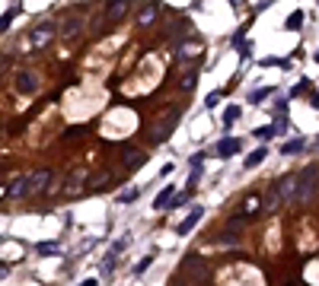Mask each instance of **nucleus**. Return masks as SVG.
Listing matches in <instances>:
<instances>
[{"label":"nucleus","instance_id":"4be33fe9","mask_svg":"<svg viewBox=\"0 0 319 286\" xmlns=\"http://www.w3.org/2000/svg\"><path fill=\"white\" fill-rule=\"evenodd\" d=\"M236 118H239V105H230L227 111H223V127H230Z\"/></svg>","mask_w":319,"mask_h":286},{"label":"nucleus","instance_id":"9b49d317","mask_svg":"<svg viewBox=\"0 0 319 286\" xmlns=\"http://www.w3.org/2000/svg\"><path fill=\"white\" fill-rule=\"evenodd\" d=\"M157 13H160V6H157V3H147L141 13H137V22H141V25H150L153 19H157Z\"/></svg>","mask_w":319,"mask_h":286},{"label":"nucleus","instance_id":"473e14b6","mask_svg":"<svg viewBox=\"0 0 319 286\" xmlns=\"http://www.w3.org/2000/svg\"><path fill=\"white\" fill-rule=\"evenodd\" d=\"M83 134H86V127H71L64 137H83Z\"/></svg>","mask_w":319,"mask_h":286},{"label":"nucleus","instance_id":"393cba45","mask_svg":"<svg viewBox=\"0 0 319 286\" xmlns=\"http://www.w3.org/2000/svg\"><path fill=\"white\" fill-rule=\"evenodd\" d=\"M137 194H141V188H128L122 197H118V204H131V201H137Z\"/></svg>","mask_w":319,"mask_h":286},{"label":"nucleus","instance_id":"9d476101","mask_svg":"<svg viewBox=\"0 0 319 286\" xmlns=\"http://www.w3.org/2000/svg\"><path fill=\"white\" fill-rule=\"evenodd\" d=\"M201 213H204L201 207H195V210H192V213H188L185 220H182V226H179V236H185V232H192V226H195L198 220H201Z\"/></svg>","mask_w":319,"mask_h":286},{"label":"nucleus","instance_id":"a878e982","mask_svg":"<svg viewBox=\"0 0 319 286\" xmlns=\"http://www.w3.org/2000/svg\"><path fill=\"white\" fill-rule=\"evenodd\" d=\"M195 83H198V73L192 70V73H185V76H182V83H179V86H182V89H195Z\"/></svg>","mask_w":319,"mask_h":286},{"label":"nucleus","instance_id":"cd10ccee","mask_svg":"<svg viewBox=\"0 0 319 286\" xmlns=\"http://www.w3.org/2000/svg\"><path fill=\"white\" fill-rule=\"evenodd\" d=\"M106 181H109V172H99V175H96V181H90V191H99L102 185H106Z\"/></svg>","mask_w":319,"mask_h":286},{"label":"nucleus","instance_id":"aec40b11","mask_svg":"<svg viewBox=\"0 0 319 286\" xmlns=\"http://www.w3.org/2000/svg\"><path fill=\"white\" fill-rule=\"evenodd\" d=\"M268 95H271V86H268V89H255L252 95H249V102H252V105H262V102L268 99Z\"/></svg>","mask_w":319,"mask_h":286},{"label":"nucleus","instance_id":"c756f323","mask_svg":"<svg viewBox=\"0 0 319 286\" xmlns=\"http://www.w3.org/2000/svg\"><path fill=\"white\" fill-rule=\"evenodd\" d=\"M274 131H278V127H258L255 137H258V140H271V134H274Z\"/></svg>","mask_w":319,"mask_h":286},{"label":"nucleus","instance_id":"6ab92c4d","mask_svg":"<svg viewBox=\"0 0 319 286\" xmlns=\"http://www.w3.org/2000/svg\"><path fill=\"white\" fill-rule=\"evenodd\" d=\"M284 25H287L290 32H294V29H300V25H303V13H300V10H294V13L287 16V22H284Z\"/></svg>","mask_w":319,"mask_h":286},{"label":"nucleus","instance_id":"dca6fc26","mask_svg":"<svg viewBox=\"0 0 319 286\" xmlns=\"http://www.w3.org/2000/svg\"><path fill=\"white\" fill-rule=\"evenodd\" d=\"M198 54H201V48L192 45V41H185V45L176 51V57H179V60H188V57H198Z\"/></svg>","mask_w":319,"mask_h":286},{"label":"nucleus","instance_id":"f3484780","mask_svg":"<svg viewBox=\"0 0 319 286\" xmlns=\"http://www.w3.org/2000/svg\"><path fill=\"white\" fill-rule=\"evenodd\" d=\"M300 150H303V137H294V140H287V143L281 146L284 156H294V153H300Z\"/></svg>","mask_w":319,"mask_h":286},{"label":"nucleus","instance_id":"2eb2a0df","mask_svg":"<svg viewBox=\"0 0 319 286\" xmlns=\"http://www.w3.org/2000/svg\"><path fill=\"white\" fill-rule=\"evenodd\" d=\"M281 201H284V197L278 194V188H271V191H268V197H265V204H262V207H265V210H268V213H274V210H278V207H281Z\"/></svg>","mask_w":319,"mask_h":286},{"label":"nucleus","instance_id":"6e6552de","mask_svg":"<svg viewBox=\"0 0 319 286\" xmlns=\"http://www.w3.org/2000/svg\"><path fill=\"white\" fill-rule=\"evenodd\" d=\"M16 89H20V92H26V95H29V92H36V76H32L29 70L16 73Z\"/></svg>","mask_w":319,"mask_h":286},{"label":"nucleus","instance_id":"20e7f679","mask_svg":"<svg viewBox=\"0 0 319 286\" xmlns=\"http://www.w3.org/2000/svg\"><path fill=\"white\" fill-rule=\"evenodd\" d=\"M239 146H243V140H233V137H223V140H217V146H214V153H217L220 159H230L233 153H239Z\"/></svg>","mask_w":319,"mask_h":286},{"label":"nucleus","instance_id":"f704fd0d","mask_svg":"<svg viewBox=\"0 0 319 286\" xmlns=\"http://www.w3.org/2000/svg\"><path fill=\"white\" fill-rule=\"evenodd\" d=\"M80 286H96V280H83V283H80Z\"/></svg>","mask_w":319,"mask_h":286},{"label":"nucleus","instance_id":"f8f14e48","mask_svg":"<svg viewBox=\"0 0 319 286\" xmlns=\"http://www.w3.org/2000/svg\"><path fill=\"white\" fill-rule=\"evenodd\" d=\"M172 201H176L172 188H163L160 194H157V201H153V207H157V210H166V207H172Z\"/></svg>","mask_w":319,"mask_h":286},{"label":"nucleus","instance_id":"ddd939ff","mask_svg":"<svg viewBox=\"0 0 319 286\" xmlns=\"http://www.w3.org/2000/svg\"><path fill=\"white\" fill-rule=\"evenodd\" d=\"M20 197V194H29V178H26V175H20V178H16L13 181V188H7V197Z\"/></svg>","mask_w":319,"mask_h":286},{"label":"nucleus","instance_id":"bb28decb","mask_svg":"<svg viewBox=\"0 0 319 286\" xmlns=\"http://www.w3.org/2000/svg\"><path fill=\"white\" fill-rule=\"evenodd\" d=\"M16 13H20V6H13V10H7V13H4V22H0V29H4V32L10 29V22H13V16H16Z\"/></svg>","mask_w":319,"mask_h":286},{"label":"nucleus","instance_id":"7c9ffc66","mask_svg":"<svg viewBox=\"0 0 319 286\" xmlns=\"http://www.w3.org/2000/svg\"><path fill=\"white\" fill-rule=\"evenodd\" d=\"M217 99H220V92H211L208 99H204V105H208V108H214V105H217Z\"/></svg>","mask_w":319,"mask_h":286},{"label":"nucleus","instance_id":"c9c22d12","mask_svg":"<svg viewBox=\"0 0 319 286\" xmlns=\"http://www.w3.org/2000/svg\"><path fill=\"white\" fill-rule=\"evenodd\" d=\"M316 64H319V51H316Z\"/></svg>","mask_w":319,"mask_h":286},{"label":"nucleus","instance_id":"7ed1b4c3","mask_svg":"<svg viewBox=\"0 0 319 286\" xmlns=\"http://www.w3.org/2000/svg\"><path fill=\"white\" fill-rule=\"evenodd\" d=\"M51 38H55V22H42V25H36V29H32V35H29V41H32L36 48H45Z\"/></svg>","mask_w":319,"mask_h":286},{"label":"nucleus","instance_id":"423d86ee","mask_svg":"<svg viewBox=\"0 0 319 286\" xmlns=\"http://www.w3.org/2000/svg\"><path fill=\"white\" fill-rule=\"evenodd\" d=\"M48 181H51V172H32L29 175V194H39V191H45L48 188Z\"/></svg>","mask_w":319,"mask_h":286},{"label":"nucleus","instance_id":"5701e85b","mask_svg":"<svg viewBox=\"0 0 319 286\" xmlns=\"http://www.w3.org/2000/svg\"><path fill=\"white\" fill-rule=\"evenodd\" d=\"M36 251H39V255H58V245H55V242H39V245H36Z\"/></svg>","mask_w":319,"mask_h":286},{"label":"nucleus","instance_id":"2f4dec72","mask_svg":"<svg viewBox=\"0 0 319 286\" xmlns=\"http://www.w3.org/2000/svg\"><path fill=\"white\" fill-rule=\"evenodd\" d=\"M188 197H192V191H185V194H179V197H176V201H172V207H182V204L188 201Z\"/></svg>","mask_w":319,"mask_h":286},{"label":"nucleus","instance_id":"a211bd4d","mask_svg":"<svg viewBox=\"0 0 319 286\" xmlns=\"http://www.w3.org/2000/svg\"><path fill=\"white\" fill-rule=\"evenodd\" d=\"M265 156H268V150H265V146H262V150H255V153H249V156H246V169H255L258 162L265 159Z\"/></svg>","mask_w":319,"mask_h":286},{"label":"nucleus","instance_id":"b1692460","mask_svg":"<svg viewBox=\"0 0 319 286\" xmlns=\"http://www.w3.org/2000/svg\"><path fill=\"white\" fill-rule=\"evenodd\" d=\"M258 207H262V197H249V201H246V207H243V216H249V213H255Z\"/></svg>","mask_w":319,"mask_h":286},{"label":"nucleus","instance_id":"412c9836","mask_svg":"<svg viewBox=\"0 0 319 286\" xmlns=\"http://www.w3.org/2000/svg\"><path fill=\"white\" fill-rule=\"evenodd\" d=\"M188 267H192V271L198 274V277H204V274H208V267H204V261H201V258H188V261H185Z\"/></svg>","mask_w":319,"mask_h":286},{"label":"nucleus","instance_id":"1a4fd4ad","mask_svg":"<svg viewBox=\"0 0 319 286\" xmlns=\"http://www.w3.org/2000/svg\"><path fill=\"white\" fill-rule=\"evenodd\" d=\"M80 29H83V19L71 16V19H64V25H61V35L64 38H74V35H80Z\"/></svg>","mask_w":319,"mask_h":286},{"label":"nucleus","instance_id":"c85d7f7f","mask_svg":"<svg viewBox=\"0 0 319 286\" xmlns=\"http://www.w3.org/2000/svg\"><path fill=\"white\" fill-rule=\"evenodd\" d=\"M150 261H153V255H147V258H144V261H137V264H134V274L141 277V274H144V271H147V267H150Z\"/></svg>","mask_w":319,"mask_h":286},{"label":"nucleus","instance_id":"e433bc0d","mask_svg":"<svg viewBox=\"0 0 319 286\" xmlns=\"http://www.w3.org/2000/svg\"><path fill=\"white\" fill-rule=\"evenodd\" d=\"M230 3H236V0H230Z\"/></svg>","mask_w":319,"mask_h":286},{"label":"nucleus","instance_id":"f257e3e1","mask_svg":"<svg viewBox=\"0 0 319 286\" xmlns=\"http://www.w3.org/2000/svg\"><path fill=\"white\" fill-rule=\"evenodd\" d=\"M316 181H319V166H306L300 172V194H297V204H309L316 194Z\"/></svg>","mask_w":319,"mask_h":286},{"label":"nucleus","instance_id":"0eeeda50","mask_svg":"<svg viewBox=\"0 0 319 286\" xmlns=\"http://www.w3.org/2000/svg\"><path fill=\"white\" fill-rule=\"evenodd\" d=\"M176 118H179V111H172V115H169V121H163V124L157 127V131H153V143H163V140H166V137L172 134V124H176Z\"/></svg>","mask_w":319,"mask_h":286},{"label":"nucleus","instance_id":"4468645a","mask_svg":"<svg viewBox=\"0 0 319 286\" xmlns=\"http://www.w3.org/2000/svg\"><path fill=\"white\" fill-rule=\"evenodd\" d=\"M144 162H147V153H141V150L125 153V166H128V169H137V166H144Z\"/></svg>","mask_w":319,"mask_h":286},{"label":"nucleus","instance_id":"39448f33","mask_svg":"<svg viewBox=\"0 0 319 286\" xmlns=\"http://www.w3.org/2000/svg\"><path fill=\"white\" fill-rule=\"evenodd\" d=\"M128 6H131L128 0H109V6H106V19H109V22H118V19H122V16L128 13Z\"/></svg>","mask_w":319,"mask_h":286},{"label":"nucleus","instance_id":"f03ea898","mask_svg":"<svg viewBox=\"0 0 319 286\" xmlns=\"http://www.w3.org/2000/svg\"><path fill=\"white\" fill-rule=\"evenodd\" d=\"M274 188H278V194L284 197V201H297V194H300V175H281L278 181H274Z\"/></svg>","mask_w":319,"mask_h":286},{"label":"nucleus","instance_id":"72a5a7b5","mask_svg":"<svg viewBox=\"0 0 319 286\" xmlns=\"http://www.w3.org/2000/svg\"><path fill=\"white\" fill-rule=\"evenodd\" d=\"M309 102H313V108H319V95H313V99H309Z\"/></svg>","mask_w":319,"mask_h":286}]
</instances>
